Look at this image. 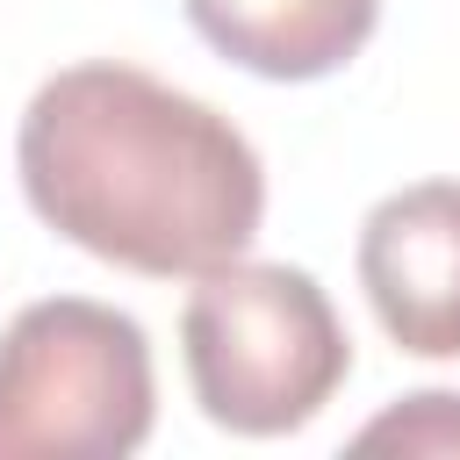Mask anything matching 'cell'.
<instances>
[{
	"label": "cell",
	"mask_w": 460,
	"mask_h": 460,
	"mask_svg": "<svg viewBox=\"0 0 460 460\" xmlns=\"http://www.w3.org/2000/svg\"><path fill=\"white\" fill-rule=\"evenodd\" d=\"M194 36L259 79H323L352 65L381 22V0H180Z\"/></svg>",
	"instance_id": "cell-5"
},
{
	"label": "cell",
	"mask_w": 460,
	"mask_h": 460,
	"mask_svg": "<svg viewBox=\"0 0 460 460\" xmlns=\"http://www.w3.org/2000/svg\"><path fill=\"white\" fill-rule=\"evenodd\" d=\"M158 381L144 323L50 295L0 331V460H122L151 438Z\"/></svg>",
	"instance_id": "cell-3"
},
{
	"label": "cell",
	"mask_w": 460,
	"mask_h": 460,
	"mask_svg": "<svg viewBox=\"0 0 460 460\" xmlns=\"http://www.w3.org/2000/svg\"><path fill=\"white\" fill-rule=\"evenodd\" d=\"M29 208L79 252L172 280L244 259L266 216V165L230 115L137 72L65 65L14 137Z\"/></svg>",
	"instance_id": "cell-1"
},
{
	"label": "cell",
	"mask_w": 460,
	"mask_h": 460,
	"mask_svg": "<svg viewBox=\"0 0 460 460\" xmlns=\"http://www.w3.org/2000/svg\"><path fill=\"white\" fill-rule=\"evenodd\" d=\"M359 446H402V453H460V395L446 388H424V395H402L395 410H381Z\"/></svg>",
	"instance_id": "cell-6"
},
{
	"label": "cell",
	"mask_w": 460,
	"mask_h": 460,
	"mask_svg": "<svg viewBox=\"0 0 460 460\" xmlns=\"http://www.w3.org/2000/svg\"><path fill=\"white\" fill-rule=\"evenodd\" d=\"M187 381L208 424L237 438L302 431L352 374V338L302 266H216L180 316Z\"/></svg>",
	"instance_id": "cell-2"
},
{
	"label": "cell",
	"mask_w": 460,
	"mask_h": 460,
	"mask_svg": "<svg viewBox=\"0 0 460 460\" xmlns=\"http://www.w3.org/2000/svg\"><path fill=\"white\" fill-rule=\"evenodd\" d=\"M359 288L417 359H460V180H417L359 223Z\"/></svg>",
	"instance_id": "cell-4"
}]
</instances>
